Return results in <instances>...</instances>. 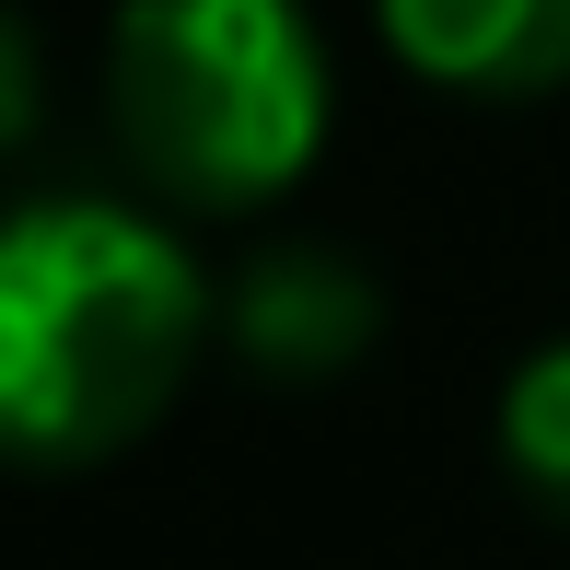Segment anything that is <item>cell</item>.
Segmentation results:
<instances>
[{
    "mask_svg": "<svg viewBox=\"0 0 570 570\" xmlns=\"http://www.w3.org/2000/svg\"><path fill=\"white\" fill-rule=\"evenodd\" d=\"M222 326H233V350H245L256 373L326 384V373H350V361L384 338V292L338 245H268L245 279H233Z\"/></svg>",
    "mask_w": 570,
    "mask_h": 570,
    "instance_id": "3",
    "label": "cell"
},
{
    "mask_svg": "<svg viewBox=\"0 0 570 570\" xmlns=\"http://www.w3.org/2000/svg\"><path fill=\"white\" fill-rule=\"evenodd\" d=\"M501 465L548 512H570V338L512 361V384H501Z\"/></svg>",
    "mask_w": 570,
    "mask_h": 570,
    "instance_id": "5",
    "label": "cell"
},
{
    "mask_svg": "<svg viewBox=\"0 0 570 570\" xmlns=\"http://www.w3.org/2000/svg\"><path fill=\"white\" fill-rule=\"evenodd\" d=\"M210 279L151 210L36 198L0 222V454L94 465L140 443L198 373Z\"/></svg>",
    "mask_w": 570,
    "mask_h": 570,
    "instance_id": "1",
    "label": "cell"
},
{
    "mask_svg": "<svg viewBox=\"0 0 570 570\" xmlns=\"http://www.w3.org/2000/svg\"><path fill=\"white\" fill-rule=\"evenodd\" d=\"M106 106L164 198L256 210L315 175L338 82L303 0H117Z\"/></svg>",
    "mask_w": 570,
    "mask_h": 570,
    "instance_id": "2",
    "label": "cell"
},
{
    "mask_svg": "<svg viewBox=\"0 0 570 570\" xmlns=\"http://www.w3.org/2000/svg\"><path fill=\"white\" fill-rule=\"evenodd\" d=\"M36 128V36L12 23V0H0V151Z\"/></svg>",
    "mask_w": 570,
    "mask_h": 570,
    "instance_id": "6",
    "label": "cell"
},
{
    "mask_svg": "<svg viewBox=\"0 0 570 570\" xmlns=\"http://www.w3.org/2000/svg\"><path fill=\"white\" fill-rule=\"evenodd\" d=\"M373 23L443 94H548V82H570V0H373Z\"/></svg>",
    "mask_w": 570,
    "mask_h": 570,
    "instance_id": "4",
    "label": "cell"
}]
</instances>
